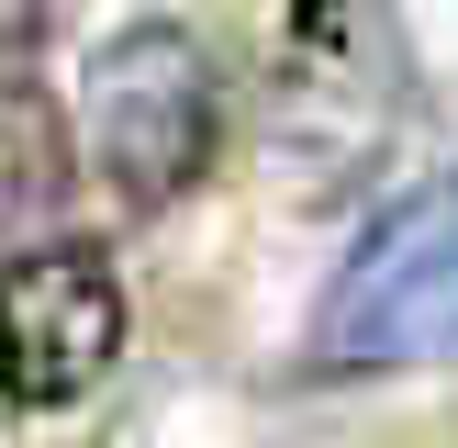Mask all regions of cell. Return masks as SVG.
I'll return each instance as SVG.
<instances>
[{"mask_svg":"<svg viewBox=\"0 0 458 448\" xmlns=\"http://www.w3.org/2000/svg\"><path fill=\"white\" fill-rule=\"evenodd\" d=\"M425 358H458V157L358 224L347 269L313 303V370L369 381L425 370Z\"/></svg>","mask_w":458,"mask_h":448,"instance_id":"6da1fadb","label":"cell"},{"mask_svg":"<svg viewBox=\"0 0 458 448\" xmlns=\"http://www.w3.org/2000/svg\"><path fill=\"white\" fill-rule=\"evenodd\" d=\"M79 134H89V168L157 213L179 202L201 168H213V134H224V67L191 22H112L79 67Z\"/></svg>","mask_w":458,"mask_h":448,"instance_id":"7a4b0ae2","label":"cell"},{"mask_svg":"<svg viewBox=\"0 0 458 448\" xmlns=\"http://www.w3.org/2000/svg\"><path fill=\"white\" fill-rule=\"evenodd\" d=\"M403 79H414V56H403L392 12H302V22H280L268 146H280L313 191H335V168H358V157L392 134Z\"/></svg>","mask_w":458,"mask_h":448,"instance_id":"3957f363","label":"cell"},{"mask_svg":"<svg viewBox=\"0 0 458 448\" xmlns=\"http://www.w3.org/2000/svg\"><path fill=\"white\" fill-rule=\"evenodd\" d=\"M123 358V269L89 236H45L0 258V403H56L101 392Z\"/></svg>","mask_w":458,"mask_h":448,"instance_id":"277c9868","label":"cell"},{"mask_svg":"<svg viewBox=\"0 0 458 448\" xmlns=\"http://www.w3.org/2000/svg\"><path fill=\"white\" fill-rule=\"evenodd\" d=\"M56 191H67V124H56V90H45L34 22L0 12V224H34Z\"/></svg>","mask_w":458,"mask_h":448,"instance_id":"5b68a950","label":"cell"}]
</instances>
